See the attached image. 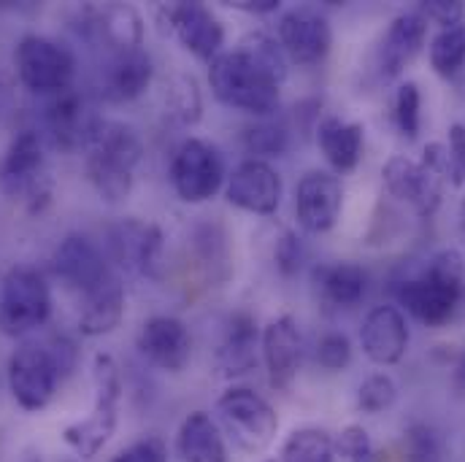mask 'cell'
Returning <instances> with one entry per match:
<instances>
[{"instance_id":"6da1fadb","label":"cell","mask_w":465,"mask_h":462,"mask_svg":"<svg viewBox=\"0 0 465 462\" xmlns=\"http://www.w3.org/2000/svg\"><path fill=\"white\" fill-rule=\"evenodd\" d=\"M287 65L290 60L284 57L276 35L257 30L209 65V84L223 106L262 119L279 109Z\"/></svg>"},{"instance_id":"7a4b0ae2","label":"cell","mask_w":465,"mask_h":462,"mask_svg":"<svg viewBox=\"0 0 465 462\" xmlns=\"http://www.w3.org/2000/svg\"><path fill=\"white\" fill-rule=\"evenodd\" d=\"M395 300L406 314L428 328L455 322L465 311V254L458 249L436 251L425 268L398 281Z\"/></svg>"},{"instance_id":"3957f363","label":"cell","mask_w":465,"mask_h":462,"mask_svg":"<svg viewBox=\"0 0 465 462\" xmlns=\"http://www.w3.org/2000/svg\"><path fill=\"white\" fill-rule=\"evenodd\" d=\"M143 157V141L133 124L101 119L84 146L87 179L106 203H122L135 184V168Z\"/></svg>"},{"instance_id":"277c9868","label":"cell","mask_w":465,"mask_h":462,"mask_svg":"<svg viewBox=\"0 0 465 462\" xmlns=\"http://www.w3.org/2000/svg\"><path fill=\"white\" fill-rule=\"evenodd\" d=\"M93 387L95 400L87 417L65 425L63 441L82 457L93 460L112 441L119 422V400H122V373L112 354H98L93 362Z\"/></svg>"},{"instance_id":"5b68a950","label":"cell","mask_w":465,"mask_h":462,"mask_svg":"<svg viewBox=\"0 0 465 462\" xmlns=\"http://www.w3.org/2000/svg\"><path fill=\"white\" fill-rule=\"evenodd\" d=\"M0 192L19 198L27 211L41 214L52 201V179L46 171L41 130H19L0 157Z\"/></svg>"},{"instance_id":"8992f818","label":"cell","mask_w":465,"mask_h":462,"mask_svg":"<svg viewBox=\"0 0 465 462\" xmlns=\"http://www.w3.org/2000/svg\"><path fill=\"white\" fill-rule=\"evenodd\" d=\"M217 417L231 441L246 455L265 452L279 433L276 408L249 387H231L217 398Z\"/></svg>"},{"instance_id":"52a82bcc","label":"cell","mask_w":465,"mask_h":462,"mask_svg":"<svg viewBox=\"0 0 465 462\" xmlns=\"http://www.w3.org/2000/svg\"><path fill=\"white\" fill-rule=\"evenodd\" d=\"M52 314V295L44 276L30 265H16L3 276L0 284V333L8 339H22Z\"/></svg>"},{"instance_id":"ba28073f","label":"cell","mask_w":465,"mask_h":462,"mask_svg":"<svg viewBox=\"0 0 465 462\" xmlns=\"http://www.w3.org/2000/svg\"><path fill=\"white\" fill-rule=\"evenodd\" d=\"M19 82L38 95H57L74 87L76 60L68 46L46 35H25L14 49Z\"/></svg>"},{"instance_id":"9c48e42d","label":"cell","mask_w":465,"mask_h":462,"mask_svg":"<svg viewBox=\"0 0 465 462\" xmlns=\"http://www.w3.org/2000/svg\"><path fill=\"white\" fill-rule=\"evenodd\" d=\"M225 160L223 152L203 141V138H187L171 160V184L179 201L198 206L212 201L223 184H225Z\"/></svg>"},{"instance_id":"30bf717a","label":"cell","mask_w":465,"mask_h":462,"mask_svg":"<svg viewBox=\"0 0 465 462\" xmlns=\"http://www.w3.org/2000/svg\"><path fill=\"white\" fill-rule=\"evenodd\" d=\"M63 373L49 347L22 344L8 359V389L22 411H44L60 384Z\"/></svg>"},{"instance_id":"8fae6325","label":"cell","mask_w":465,"mask_h":462,"mask_svg":"<svg viewBox=\"0 0 465 462\" xmlns=\"http://www.w3.org/2000/svg\"><path fill=\"white\" fill-rule=\"evenodd\" d=\"M163 231L143 220H119L106 231V257L119 270L146 279H160Z\"/></svg>"},{"instance_id":"7c38bea8","label":"cell","mask_w":465,"mask_h":462,"mask_svg":"<svg viewBox=\"0 0 465 462\" xmlns=\"http://www.w3.org/2000/svg\"><path fill=\"white\" fill-rule=\"evenodd\" d=\"M276 41L290 63L320 65L333 46V30H331L328 16L320 8L295 5L279 16Z\"/></svg>"},{"instance_id":"4fadbf2b","label":"cell","mask_w":465,"mask_h":462,"mask_svg":"<svg viewBox=\"0 0 465 462\" xmlns=\"http://www.w3.org/2000/svg\"><path fill=\"white\" fill-rule=\"evenodd\" d=\"M163 16L176 41L201 63H214L225 46V27L220 16L203 3H171L163 5Z\"/></svg>"},{"instance_id":"5bb4252c","label":"cell","mask_w":465,"mask_h":462,"mask_svg":"<svg viewBox=\"0 0 465 462\" xmlns=\"http://www.w3.org/2000/svg\"><path fill=\"white\" fill-rule=\"evenodd\" d=\"M344 206V184L333 171H309L295 187V220L312 235L333 231Z\"/></svg>"},{"instance_id":"9a60e30c","label":"cell","mask_w":465,"mask_h":462,"mask_svg":"<svg viewBox=\"0 0 465 462\" xmlns=\"http://www.w3.org/2000/svg\"><path fill=\"white\" fill-rule=\"evenodd\" d=\"M381 182H384V190L395 201L406 203L420 217H433L439 211L441 198H444V184H447L428 165L409 160L403 154H395L384 162Z\"/></svg>"},{"instance_id":"2e32d148","label":"cell","mask_w":465,"mask_h":462,"mask_svg":"<svg viewBox=\"0 0 465 462\" xmlns=\"http://www.w3.org/2000/svg\"><path fill=\"white\" fill-rule=\"evenodd\" d=\"M284 195V184L279 171L265 162V160H243L235 165L228 184H225V198L228 203L260 217H271L279 211Z\"/></svg>"},{"instance_id":"e0dca14e","label":"cell","mask_w":465,"mask_h":462,"mask_svg":"<svg viewBox=\"0 0 465 462\" xmlns=\"http://www.w3.org/2000/svg\"><path fill=\"white\" fill-rule=\"evenodd\" d=\"M98 122H101V116L93 114L84 95H79L71 87V90L52 95L49 103L44 106V133L41 135L49 138V143L54 149L76 152V149L87 146Z\"/></svg>"},{"instance_id":"ac0fdd59","label":"cell","mask_w":465,"mask_h":462,"mask_svg":"<svg viewBox=\"0 0 465 462\" xmlns=\"http://www.w3.org/2000/svg\"><path fill=\"white\" fill-rule=\"evenodd\" d=\"M260 351L268 370V381L279 392H290L303 362V339L295 317L282 314L262 328Z\"/></svg>"},{"instance_id":"d6986e66","label":"cell","mask_w":465,"mask_h":462,"mask_svg":"<svg viewBox=\"0 0 465 462\" xmlns=\"http://www.w3.org/2000/svg\"><path fill=\"white\" fill-rule=\"evenodd\" d=\"M135 347L149 365L168 373H179L187 368L193 357V336L182 319L157 314L141 325Z\"/></svg>"},{"instance_id":"ffe728a7","label":"cell","mask_w":465,"mask_h":462,"mask_svg":"<svg viewBox=\"0 0 465 462\" xmlns=\"http://www.w3.org/2000/svg\"><path fill=\"white\" fill-rule=\"evenodd\" d=\"M52 270L65 287L76 290L79 295L95 290L101 281H106L114 273L109 257L87 235L63 238L52 254Z\"/></svg>"},{"instance_id":"44dd1931","label":"cell","mask_w":465,"mask_h":462,"mask_svg":"<svg viewBox=\"0 0 465 462\" xmlns=\"http://www.w3.org/2000/svg\"><path fill=\"white\" fill-rule=\"evenodd\" d=\"M425 38H428V19L417 8L398 14L379 41L376 68L381 79H390V82L401 79L406 68L417 60V54L422 52Z\"/></svg>"},{"instance_id":"7402d4cb","label":"cell","mask_w":465,"mask_h":462,"mask_svg":"<svg viewBox=\"0 0 465 462\" xmlns=\"http://www.w3.org/2000/svg\"><path fill=\"white\" fill-rule=\"evenodd\" d=\"M409 322L398 306H376L360 328V344L373 365H398L409 351Z\"/></svg>"},{"instance_id":"603a6c76","label":"cell","mask_w":465,"mask_h":462,"mask_svg":"<svg viewBox=\"0 0 465 462\" xmlns=\"http://www.w3.org/2000/svg\"><path fill=\"white\" fill-rule=\"evenodd\" d=\"M154 79V63L146 49L109 54L101 71V93L112 103H127L141 98Z\"/></svg>"},{"instance_id":"cb8c5ba5","label":"cell","mask_w":465,"mask_h":462,"mask_svg":"<svg viewBox=\"0 0 465 462\" xmlns=\"http://www.w3.org/2000/svg\"><path fill=\"white\" fill-rule=\"evenodd\" d=\"M124 284L119 273H112L106 281H101L95 290L82 295V309H79V330L87 339H101L109 336L119 328L124 319Z\"/></svg>"},{"instance_id":"d4e9b609","label":"cell","mask_w":465,"mask_h":462,"mask_svg":"<svg viewBox=\"0 0 465 462\" xmlns=\"http://www.w3.org/2000/svg\"><path fill=\"white\" fill-rule=\"evenodd\" d=\"M87 16H90L87 27L109 49V54L143 49V19L138 8L127 3H109L104 8H90Z\"/></svg>"},{"instance_id":"484cf974","label":"cell","mask_w":465,"mask_h":462,"mask_svg":"<svg viewBox=\"0 0 465 462\" xmlns=\"http://www.w3.org/2000/svg\"><path fill=\"white\" fill-rule=\"evenodd\" d=\"M317 143L333 173H349L362 160L365 127L360 122H347L341 116L325 114L317 124Z\"/></svg>"},{"instance_id":"4316f807","label":"cell","mask_w":465,"mask_h":462,"mask_svg":"<svg viewBox=\"0 0 465 462\" xmlns=\"http://www.w3.org/2000/svg\"><path fill=\"white\" fill-rule=\"evenodd\" d=\"M312 284L328 309L341 311L362 300L368 276L357 262H322L312 270Z\"/></svg>"},{"instance_id":"83f0119b","label":"cell","mask_w":465,"mask_h":462,"mask_svg":"<svg viewBox=\"0 0 465 462\" xmlns=\"http://www.w3.org/2000/svg\"><path fill=\"white\" fill-rule=\"evenodd\" d=\"M176 452L184 462H231L228 441L206 411H193L182 419Z\"/></svg>"},{"instance_id":"f1b7e54d","label":"cell","mask_w":465,"mask_h":462,"mask_svg":"<svg viewBox=\"0 0 465 462\" xmlns=\"http://www.w3.org/2000/svg\"><path fill=\"white\" fill-rule=\"evenodd\" d=\"M257 322L249 311H235L228 319L225 339L217 349V370L225 378L246 376L257 365Z\"/></svg>"},{"instance_id":"f546056e","label":"cell","mask_w":465,"mask_h":462,"mask_svg":"<svg viewBox=\"0 0 465 462\" xmlns=\"http://www.w3.org/2000/svg\"><path fill=\"white\" fill-rule=\"evenodd\" d=\"M279 462H339L336 438L325 428H295L282 444Z\"/></svg>"},{"instance_id":"4dcf8cb0","label":"cell","mask_w":465,"mask_h":462,"mask_svg":"<svg viewBox=\"0 0 465 462\" xmlns=\"http://www.w3.org/2000/svg\"><path fill=\"white\" fill-rule=\"evenodd\" d=\"M290 124L282 116H262L254 124L243 127L241 143L252 154V160H271V157H284L290 149Z\"/></svg>"},{"instance_id":"1f68e13d","label":"cell","mask_w":465,"mask_h":462,"mask_svg":"<svg viewBox=\"0 0 465 462\" xmlns=\"http://www.w3.org/2000/svg\"><path fill=\"white\" fill-rule=\"evenodd\" d=\"M403 462H450V444L430 422H411L401 438Z\"/></svg>"},{"instance_id":"d6a6232c","label":"cell","mask_w":465,"mask_h":462,"mask_svg":"<svg viewBox=\"0 0 465 462\" xmlns=\"http://www.w3.org/2000/svg\"><path fill=\"white\" fill-rule=\"evenodd\" d=\"M430 65L441 79H455L465 68V22L441 27L430 41Z\"/></svg>"},{"instance_id":"836d02e7","label":"cell","mask_w":465,"mask_h":462,"mask_svg":"<svg viewBox=\"0 0 465 462\" xmlns=\"http://www.w3.org/2000/svg\"><path fill=\"white\" fill-rule=\"evenodd\" d=\"M165 101H168V114L184 127L198 124L203 116V95H201L195 76H190V74H176L171 79Z\"/></svg>"},{"instance_id":"e575fe53","label":"cell","mask_w":465,"mask_h":462,"mask_svg":"<svg viewBox=\"0 0 465 462\" xmlns=\"http://www.w3.org/2000/svg\"><path fill=\"white\" fill-rule=\"evenodd\" d=\"M395 400H398V384L387 373H371L357 387V411L362 414H371V417L384 414L395 406Z\"/></svg>"},{"instance_id":"d590c367","label":"cell","mask_w":465,"mask_h":462,"mask_svg":"<svg viewBox=\"0 0 465 462\" xmlns=\"http://www.w3.org/2000/svg\"><path fill=\"white\" fill-rule=\"evenodd\" d=\"M392 116H395V124H398L403 138L414 141L420 135V127H422V95H420V87L414 82H406V84L398 87L395 103H392Z\"/></svg>"},{"instance_id":"8d00e7d4","label":"cell","mask_w":465,"mask_h":462,"mask_svg":"<svg viewBox=\"0 0 465 462\" xmlns=\"http://www.w3.org/2000/svg\"><path fill=\"white\" fill-rule=\"evenodd\" d=\"M336 452L347 462H376V449L362 425H347L336 438Z\"/></svg>"},{"instance_id":"74e56055","label":"cell","mask_w":465,"mask_h":462,"mask_svg":"<svg viewBox=\"0 0 465 462\" xmlns=\"http://www.w3.org/2000/svg\"><path fill=\"white\" fill-rule=\"evenodd\" d=\"M317 362L331 370V373H339L349 368L351 362V344L344 333H325L320 341H317Z\"/></svg>"},{"instance_id":"f35d334b","label":"cell","mask_w":465,"mask_h":462,"mask_svg":"<svg viewBox=\"0 0 465 462\" xmlns=\"http://www.w3.org/2000/svg\"><path fill=\"white\" fill-rule=\"evenodd\" d=\"M273 260L282 276H295L306 260V246L295 231H284L273 246Z\"/></svg>"},{"instance_id":"ab89813d","label":"cell","mask_w":465,"mask_h":462,"mask_svg":"<svg viewBox=\"0 0 465 462\" xmlns=\"http://www.w3.org/2000/svg\"><path fill=\"white\" fill-rule=\"evenodd\" d=\"M112 462H168V447L157 436H143L135 444L116 452Z\"/></svg>"},{"instance_id":"60d3db41","label":"cell","mask_w":465,"mask_h":462,"mask_svg":"<svg viewBox=\"0 0 465 462\" xmlns=\"http://www.w3.org/2000/svg\"><path fill=\"white\" fill-rule=\"evenodd\" d=\"M417 11L428 22H436L441 27H452V25L465 22V5L458 0H428V3H420Z\"/></svg>"},{"instance_id":"b9f144b4","label":"cell","mask_w":465,"mask_h":462,"mask_svg":"<svg viewBox=\"0 0 465 462\" xmlns=\"http://www.w3.org/2000/svg\"><path fill=\"white\" fill-rule=\"evenodd\" d=\"M447 154H450V184L463 187L465 184V124L455 122L450 127V141H447Z\"/></svg>"},{"instance_id":"7bdbcfd3","label":"cell","mask_w":465,"mask_h":462,"mask_svg":"<svg viewBox=\"0 0 465 462\" xmlns=\"http://www.w3.org/2000/svg\"><path fill=\"white\" fill-rule=\"evenodd\" d=\"M232 8L238 11H246V14H273L279 11V0H238L231 3Z\"/></svg>"},{"instance_id":"ee69618b","label":"cell","mask_w":465,"mask_h":462,"mask_svg":"<svg viewBox=\"0 0 465 462\" xmlns=\"http://www.w3.org/2000/svg\"><path fill=\"white\" fill-rule=\"evenodd\" d=\"M452 384H455L460 392H465V351L463 354H458L455 362H452Z\"/></svg>"},{"instance_id":"f6af8a7d","label":"cell","mask_w":465,"mask_h":462,"mask_svg":"<svg viewBox=\"0 0 465 462\" xmlns=\"http://www.w3.org/2000/svg\"><path fill=\"white\" fill-rule=\"evenodd\" d=\"M458 228H460V238L465 241V198L460 203V211H458Z\"/></svg>"},{"instance_id":"bcb514c9","label":"cell","mask_w":465,"mask_h":462,"mask_svg":"<svg viewBox=\"0 0 465 462\" xmlns=\"http://www.w3.org/2000/svg\"><path fill=\"white\" fill-rule=\"evenodd\" d=\"M25 462H44V460H41L38 455H30V457H27V460H25Z\"/></svg>"},{"instance_id":"7dc6e473","label":"cell","mask_w":465,"mask_h":462,"mask_svg":"<svg viewBox=\"0 0 465 462\" xmlns=\"http://www.w3.org/2000/svg\"><path fill=\"white\" fill-rule=\"evenodd\" d=\"M268 462H279V460H268Z\"/></svg>"}]
</instances>
